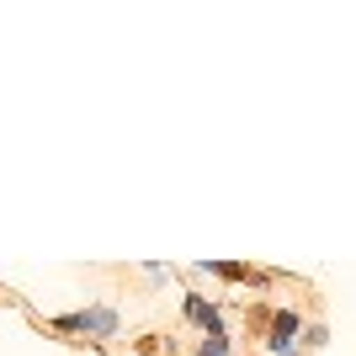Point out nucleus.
<instances>
[{
  "label": "nucleus",
  "instance_id": "nucleus-1",
  "mask_svg": "<svg viewBox=\"0 0 356 356\" xmlns=\"http://www.w3.org/2000/svg\"><path fill=\"white\" fill-rule=\"evenodd\" d=\"M298 335H303V319H298V309H277L266 325V356H293L298 351Z\"/></svg>",
  "mask_w": 356,
  "mask_h": 356
},
{
  "label": "nucleus",
  "instance_id": "nucleus-2",
  "mask_svg": "<svg viewBox=\"0 0 356 356\" xmlns=\"http://www.w3.org/2000/svg\"><path fill=\"white\" fill-rule=\"evenodd\" d=\"M186 319H192V325H202V335H223L218 303H208L202 293H186Z\"/></svg>",
  "mask_w": 356,
  "mask_h": 356
},
{
  "label": "nucleus",
  "instance_id": "nucleus-3",
  "mask_svg": "<svg viewBox=\"0 0 356 356\" xmlns=\"http://www.w3.org/2000/svg\"><path fill=\"white\" fill-rule=\"evenodd\" d=\"M202 271H213V277H223V282H245V287H266V271L255 266H239V261H208Z\"/></svg>",
  "mask_w": 356,
  "mask_h": 356
},
{
  "label": "nucleus",
  "instance_id": "nucleus-4",
  "mask_svg": "<svg viewBox=\"0 0 356 356\" xmlns=\"http://www.w3.org/2000/svg\"><path fill=\"white\" fill-rule=\"evenodd\" d=\"M80 325H86V335H118V314L112 309H90V314H80Z\"/></svg>",
  "mask_w": 356,
  "mask_h": 356
},
{
  "label": "nucleus",
  "instance_id": "nucleus-5",
  "mask_svg": "<svg viewBox=\"0 0 356 356\" xmlns=\"http://www.w3.org/2000/svg\"><path fill=\"white\" fill-rule=\"evenodd\" d=\"M197 356H229V335H208V341L197 346Z\"/></svg>",
  "mask_w": 356,
  "mask_h": 356
},
{
  "label": "nucleus",
  "instance_id": "nucleus-6",
  "mask_svg": "<svg viewBox=\"0 0 356 356\" xmlns=\"http://www.w3.org/2000/svg\"><path fill=\"white\" fill-rule=\"evenodd\" d=\"M154 351H165V335H144L138 341V356H154Z\"/></svg>",
  "mask_w": 356,
  "mask_h": 356
}]
</instances>
